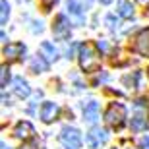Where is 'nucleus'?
Returning a JSON list of instances; mask_svg holds the SVG:
<instances>
[{
	"mask_svg": "<svg viewBox=\"0 0 149 149\" xmlns=\"http://www.w3.org/2000/svg\"><path fill=\"white\" fill-rule=\"evenodd\" d=\"M77 56H79V66H81V70H85V72H97V70H99L101 52H99V49H97L95 43H91V41L83 43L81 47H79Z\"/></svg>",
	"mask_w": 149,
	"mask_h": 149,
	"instance_id": "obj_1",
	"label": "nucleus"
},
{
	"mask_svg": "<svg viewBox=\"0 0 149 149\" xmlns=\"http://www.w3.org/2000/svg\"><path fill=\"white\" fill-rule=\"evenodd\" d=\"M126 120V107L120 103H112L105 112V122L111 128H120Z\"/></svg>",
	"mask_w": 149,
	"mask_h": 149,
	"instance_id": "obj_2",
	"label": "nucleus"
},
{
	"mask_svg": "<svg viewBox=\"0 0 149 149\" xmlns=\"http://www.w3.org/2000/svg\"><path fill=\"white\" fill-rule=\"evenodd\" d=\"M60 143L66 149H79L81 147V134L77 132L76 128L64 126L60 132Z\"/></svg>",
	"mask_w": 149,
	"mask_h": 149,
	"instance_id": "obj_3",
	"label": "nucleus"
},
{
	"mask_svg": "<svg viewBox=\"0 0 149 149\" xmlns=\"http://www.w3.org/2000/svg\"><path fill=\"white\" fill-rule=\"evenodd\" d=\"M107 139H109V132H107L105 128H91L87 138H85V143L91 149H99L101 145L107 143Z\"/></svg>",
	"mask_w": 149,
	"mask_h": 149,
	"instance_id": "obj_4",
	"label": "nucleus"
},
{
	"mask_svg": "<svg viewBox=\"0 0 149 149\" xmlns=\"http://www.w3.org/2000/svg\"><path fill=\"white\" fill-rule=\"evenodd\" d=\"M68 16H70V22L74 25H83L85 23V14H83V6L77 2V0H68Z\"/></svg>",
	"mask_w": 149,
	"mask_h": 149,
	"instance_id": "obj_5",
	"label": "nucleus"
},
{
	"mask_svg": "<svg viewBox=\"0 0 149 149\" xmlns=\"http://www.w3.org/2000/svg\"><path fill=\"white\" fill-rule=\"evenodd\" d=\"M23 54H25V47L22 43H10L4 47V56L8 62H17L22 60Z\"/></svg>",
	"mask_w": 149,
	"mask_h": 149,
	"instance_id": "obj_6",
	"label": "nucleus"
},
{
	"mask_svg": "<svg viewBox=\"0 0 149 149\" xmlns=\"http://www.w3.org/2000/svg\"><path fill=\"white\" fill-rule=\"evenodd\" d=\"M134 50L139 52L141 56H149V27L147 29H141V31L136 35Z\"/></svg>",
	"mask_w": 149,
	"mask_h": 149,
	"instance_id": "obj_7",
	"label": "nucleus"
},
{
	"mask_svg": "<svg viewBox=\"0 0 149 149\" xmlns=\"http://www.w3.org/2000/svg\"><path fill=\"white\" fill-rule=\"evenodd\" d=\"M58 112H60L58 105L47 101V103H43V107H41V120H43L45 124H50V122H54L56 118H58Z\"/></svg>",
	"mask_w": 149,
	"mask_h": 149,
	"instance_id": "obj_8",
	"label": "nucleus"
},
{
	"mask_svg": "<svg viewBox=\"0 0 149 149\" xmlns=\"http://www.w3.org/2000/svg\"><path fill=\"white\" fill-rule=\"evenodd\" d=\"M70 23L72 22H68L66 16H58L52 23V33L58 39H68L70 37Z\"/></svg>",
	"mask_w": 149,
	"mask_h": 149,
	"instance_id": "obj_9",
	"label": "nucleus"
},
{
	"mask_svg": "<svg viewBox=\"0 0 149 149\" xmlns=\"http://www.w3.org/2000/svg\"><path fill=\"white\" fill-rule=\"evenodd\" d=\"M33 134H35V130H33V126H31L29 122H17L16 128H14V136H16L17 139H23V141L31 139Z\"/></svg>",
	"mask_w": 149,
	"mask_h": 149,
	"instance_id": "obj_10",
	"label": "nucleus"
},
{
	"mask_svg": "<svg viewBox=\"0 0 149 149\" xmlns=\"http://www.w3.org/2000/svg\"><path fill=\"white\" fill-rule=\"evenodd\" d=\"M83 120H87L89 124L99 120V105H97V101H87L83 105Z\"/></svg>",
	"mask_w": 149,
	"mask_h": 149,
	"instance_id": "obj_11",
	"label": "nucleus"
},
{
	"mask_svg": "<svg viewBox=\"0 0 149 149\" xmlns=\"http://www.w3.org/2000/svg\"><path fill=\"white\" fill-rule=\"evenodd\" d=\"M29 93H31V89H29L27 81L23 77H14V95L17 99H25L29 97Z\"/></svg>",
	"mask_w": 149,
	"mask_h": 149,
	"instance_id": "obj_12",
	"label": "nucleus"
},
{
	"mask_svg": "<svg viewBox=\"0 0 149 149\" xmlns=\"http://www.w3.org/2000/svg\"><path fill=\"white\" fill-rule=\"evenodd\" d=\"M41 54H43L49 62H54L56 58H58V50L54 49V45H52V43L45 41V43H41Z\"/></svg>",
	"mask_w": 149,
	"mask_h": 149,
	"instance_id": "obj_13",
	"label": "nucleus"
},
{
	"mask_svg": "<svg viewBox=\"0 0 149 149\" xmlns=\"http://www.w3.org/2000/svg\"><path fill=\"white\" fill-rule=\"evenodd\" d=\"M116 10H118V16L126 17V19L134 16V4H132V2H128V0H120V2L116 4Z\"/></svg>",
	"mask_w": 149,
	"mask_h": 149,
	"instance_id": "obj_14",
	"label": "nucleus"
},
{
	"mask_svg": "<svg viewBox=\"0 0 149 149\" xmlns=\"http://www.w3.org/2000/svg\"><path fill=\"white\" fill-rule=\"evenodd\" d=\"M47 68H49V60H47L43 54H41V56H35L33 60H31V70H33L35 74L47 72Z\"/></svg>",
	"mask_w": 149,
	"mask_h": 149,
	"instance_id": "obj_15",
	"label": "nucleus"
},
{
	"mask_svg": "<svg viewBox=\"0 0 149 149\" xmlns=\"http://www.w3.org/2000/svg\"><path fill=\"white\" fill-rule=\"evenodd\" d=\"M147 118H143L141 114H136L132 118V124H130V128H132L134 132H143V130H147Z\"/></svg>",
	"mask_w": 149,
	"mask_h": 149,
	"instance_id": "obj_16",
	"label": "nucleus"
},
{
	"mask_svg": "<svg viewBox=\"0 0 149 149\" xmlns=\"http://www.w3.org/2000/svg\"><path fill=\"white\" fill-rule=\"evenodd\" d=\"M8 16H10V6H8L6 0H2V2H0V23H2V25L8 22Z\"/></svg>",
	"mask_w": 149,
	"mask_h": 149,
	"instance_id": "obj_17",
	"label": "nucleus"
},
{
	"mask_svg": "<svg viewBox=\"0 0 149 149\" xmlns=\"http://www.w3.org/2000/svg\"><path fill=\"white\" fill-rule=\"evenodd\" d=\"M138 79H139V74L134 72L132 76H126V77H124V83H126V85H130L132 89H136V87H138Z\"/></svg>",
	"mask_w": 149,
	"mask_h": 149,
	"instance_id": "obj_18",
	"label": "nucleus"
},
{
	"mask_svg": "<svg viewBox=\"0 0 149 149\" xmlns=\"http://www.w3.org/2000/svg\"><path fill=\"white\" fill-rule=\"evenodd\" d=\"M8 79H10V70H8V66H2V70H0V85L6 87Z\"/></svg>",
	"mask_w": 149,
	"mask_h": 149,
	"instance_id": "obj_19",
	"label": "nucleus"
},
{
	"mask_svg": "<svg viewBox=\"0 0 149 149\" xmlns=\"http://www.w3.org/2000/svg\"><path fill=\"white\" fill-rule=\"evenodd\" d=\"M107 25H109L111 29H116L118 25H120V23H118V19H116L112 14H109V16H107Z\"/></svg>",
	"mask_w": 149,
	"mask_h": 149,
	"instance_id": "obj_20",
	"label": "nucleus"
},
{
	"mask_svg": "<svg viewBox=\"0 0 149 149\" xmlns=\"http://www.w3.org/2000/svg\"><path fill=\"white\" fill-rule=\"evenodd\" d=\"M41 2H43V8H45V12H49L50 8H52V6H54L56 2H58V0H41Z\"/></svg>",
	"mask_w": 149,
	"mask_h": 149,
	"instance_id": "obj_21",
	"label": "nucleus"
},
{
	"mask_svg": "<svg viewBox=\"0 0 149 149\" xmlns=\"http://www.w3.org/2000/svg\"><path fill=\"white\" fill-rule=\"evenodd\" d=\"M139 147H141V149H149V136H147V138H143L141 141H139Z\"/></svg>",
	"mask_w": 149,
	"mask_h": 149,
	"instance_id": "obj_22",
	"label": "nucleus"
},
{
	"mask_svg": "<svg viewBox=\"0 0 149 149\" xmlns=\"http://www.w3.org/2000/svg\"><path fill=\"white\" fill-rule=\"evenodd\" d=\"M2 149H10V145H6V141H2Z\"/></svg>",
	"mask_w": 149,
	"mask_h": 149,
	"instance_id": "obj_23",
	"label": "nucleus"
},
{
	"mask_svg": "<svg viewBox=\"0 0 149 149\" xmlns=\"http://www.w3.org/2000/svg\"><path fill=\"white\" fill-rule=\"evenodd\" d=\"M112 0H101V4H111Z\"/></svg>",
	"mask_w": 149,
	"mask_h": 149,
	"instance_id": "obj_24",
	"label": "nucleus"
},
{
	"mask_svg": "<svg viewBox=\"0 0 149 149\" xmlns=\"http://www.w3.org/2000/svg\"><path fill=\"white\" fill-rule=\"evenodd\" d=\"M22 149H37V145H33V147H22Z\"/></svg>",
	"mask_w": 149,
	"mask_h": 149,
	"instance_id": "obj_25",
	"label": "nucleus"
},
{
	"mask_svg": "<svg viewBox=\"0 0 149 149\" xmlns=\"http://www.w3.org/2000/svg\"><path fill=\"white\" fill-rule=\"evenodd\" d=\"M143 2H149V0H143Z\"/></svg>",
	"mask_w": 149,
	"mask_h": 149,
	"instance_id": "obj_26",
	"label": "nucleus"
}]
</instances>
